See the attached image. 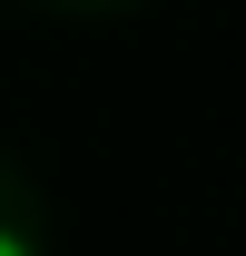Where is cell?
<instances>
[{"mask_svg": "<svg viewBox=\"0 0 246 256\" xmlns=\"http://www.w3.org/2000/svg\"><path fill=\"white\" fill-rule=\"evenodd\" d=\"M0 256H30V246H20V236H10V226H0Z\"/></svg>", "mask_w": 246, "mask_h": 256, "instance_id": "cell-1", "label": "cell"}]
</instances>
